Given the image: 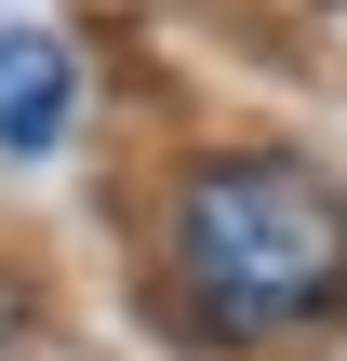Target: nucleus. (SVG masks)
Segmentation results:
<instances>
[{
  "instance_id": "obj_2",
  "label": "nucleus",
  "mask_w": 347,
  "mask_h": 361,
  "mask_svg": "<svg viewBox=\"0 0 347 361\" xmlns=\"http://www.w3.org/2000/svg\"><path fill=\"white\" fill-rule=\"evenodd\" d=\"M80 134V54L53 27H0V161H53Z\"/></svg>"
},
{
  "instance_id": "obj_1",
  "label": "nucleus",
  "mask_w": 347,
  "mask_h": 361,
  "mask_svg": "<svg viewBox=\"0 0 347 361\" xmlns=\"http://www.w3.org/2000/svg\"><path fill=\"white\" fill-rule=\"evenodd\" d=\"M174 281L214 335L267 348L347 308V188L308 174L294 147H214L174 174Z\"/></svg>"
}]
</instances>
